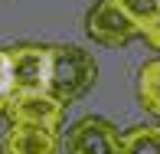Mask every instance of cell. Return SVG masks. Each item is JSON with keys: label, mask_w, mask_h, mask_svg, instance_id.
<instances>
[{"label": "cell", "mask_w": 160, "mask_h": 154, "mask_svg": "<svg viewBox=\"0 0 160 154\" xmlns=\"http://www.w3.org/2000/svg\"><path fill=\"white\" fill-rule=\"evenodd\" d=\"M98 79V66L88 49L82 46H49V76H46V92L59 98L65 108L78 102L85 92H92Z\"/></svg>", "instance_id": "6da1fadb"}, {"label": "cell", "mask_w": 160, "mask_h": 154, "mask_svg": "<svg viewBox=\"0 0 160 154\" xmlns=\"http://www.w3.org/2000/svg\"><path fill=\"white\" fill-rule=\"evenodd\" d=\"M3 115L10 125L23 128H46V131H62L65 121V105L52 98L49 92H10Z\"/></svg>", "instance_id": "7a4b0ae2"}, {"label": "cell", "mask_w": 160, "mask_h": 154, "mask_svg": "<svg viewBox=\"0 0 160 154\" xmlns=\"http://www.w3.org/2000/svg\"><path fill=\"white\" fill-rule=\"evenodd\" d=\"M10 92H46L49 76V46L46 43H17L7 49Z\"/></svg>", "instance_id": "3957f363"}, {"label": "cell", "mask_w": 160, "mask_h": 154, "mask_svg": "<svg viewBox=\"0 0 160 154\" xmlns=\"http://www.w3.org/2000/svg\"><path fill=\"white\" fill-rule=\"evenodd\" d=\"M65 154H121V131L101 115H85L65 131Z\"/></svg>", "instance_id": "277c9868"}, {"label": "cell", "mask_w": 160, "mask_h": 154, "mask_svg": "<svg viewBox=\"0 0 160 154\" xmlns=\"http://www.w3.org/2000/svg\"><path fill=\"white\" fill-rule=\"evenodd\" d=\"M85 33L98 46H128L131 40H137V30L121 17V10L111 0H95L92 3V10L85 13Z\"/></svg>", "instance_id": "5b68a950"}, {"label": "cell", "mask_w": 160, "mask_h": 154, "mask_svg": "<svg viewBox=\"0 0 160 154\" xmlns=\"http://www.w3.org/2000/svg\"><path fill=\"white\" fill-rule=\"evenodd\" d=\"M0 154H62V135L46 128L10 125L0 141Z\"/></svg>", "instance_id": "8992f818"}, {"label": "cell", "mask_w": 160, "mask_h": 154, "mask_svg": "<svg viewBox=\"0 0 160 154\" xmlns=\"http://www.w3.org/2000/svg\"><path fill=\"white\" fill-rule=\"evenodd\" d=\"M137 102L144 105V112L160 118V56L147 59L137 72Z\"/></svg>", "instance_id": "52a82bcc"}, {"label": "cell", "mask_w": 160, "mask_h": 154, "mask_svg": "<svg viewBox=\"0 0 160 154\" xmlns=\"http://www.w3.org/2000/svg\"><path fill=\"white\" fill-rule=\"evenodd\" d=\"M121 154H160V125H134L121 135Z\"/></svg>", "instance_id": "ba28073f"}, {"label": "cell", "mask_w": 160, "mask_h": 154, "mask_svg": "<svg viewBox=\"0 0 160 154\" xmlns=\"http://www.w3.org/2000/svg\"><path fill=\"white\" fill-rule=\"evenodd\" d=\"M111 3L118 7L121 17L137 30V36H141V33L160 17V0H111Z\"/></svg>", "instance_id": "9c48e42d"}, {"label": "cell", "mask_w": 160, "mask_h": 154, "mask_svg": "<svg viewBox=\"0 0 160 154\" xmlns=\"http://www.w3.org/2000/svg\"><path fill=\"white\" fill-rule=\"evenodd\" d=\"M10 98V69H7V49H0V115Z\"/></svg>", "instance_id": "30bf717a"}, {"label": "cell", "mask_w": 160, "mask_h": 154, "mask_svg": "<svg viewBox=\"0 0 160 154\" xmlns=\"http://www.w3.org/2000/svg\"><path fill=\"white\" fill-rule=\"evenodd\" d=\"M141 36H144V43H147L150 49H157V53H160V17H157V20H154V23H150Z\"/></svg>", "instance_id": "8fae6325"}]
</instances>
